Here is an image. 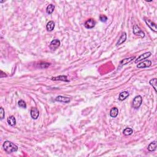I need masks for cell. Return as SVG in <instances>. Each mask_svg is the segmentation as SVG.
Instances as JSON below:
<instances>
[{"instance_id":"obj_1","label":"cell","mask_w":157,"mask_h":157,"mask_svg":"<svg viewBox=\"0 0 157 157\" xmlns=\"http://www.w3.org/2000/svg\"><path fill=\"white\" fill-rule=\"evenodd\" d=\"M2 147H3L4 151L7 154L15 152L18 150L17 146L9 141H6L4 142L3 144H2Z\"/></svg>"},{"instance_id":"obj_2","label":"cell","mask_w":157,"mask_h":157,"mask_svg":"<svg viewBox=\"0 0 157 157\" xmlns=\"http://www.w3.org/2000/svg\"><path fill=\"white\" fill-rule=\"evenodd\" d=\"M142 103V98L140 95H137L133 99V103H132V106L133 108L135 109H137L140 108Z\"/></svg>"},{"instance_id":"obj_3","label":"cell","mask_w":157,"mask_h":157,"mask_svg":"<svg viewBox=\"0 0 157 157\" xmlns=\"http://www.w3.org/2000/svg\"><path fill=\"white\" fill-rule=\"evenodd\" d=\"M133 33H134V35L139 36L141 38H142L145 37L144 33L136 25L133 26Z\"/></svg>"},{"instance_id":"obj_4","label":"cell","mask_w":157,"mask_h":157,"mask_svg":"<svg viewBox=\"0 0 157 157\" xmlns=\"http://www.w3.org/2000/svg\"><path fill=\"white\" fill-rule=\"evenodd\" d=\"M96 23V21L93 19H89L85 22L84 26L87 29H91V28H94L95 27Z\"/></svg>"},{"instance_id":"obj_5","label":"cell","mask_w":157,"mask_h":157,"mask_svg":"<svg viewBox=\"0 0 157 157\" xmlns=\"http://www.w3.org/2000/svg\"><path fill=\"white\" fill-rule=\"evenodd\" d=\"M144 20H145V22L146 23V24L147 25L148 27L152 30V31H154V32L156 33L157 31V25L155 24L154 22H152L151 20H150L149 19H146V18H145Z\"/></svg>"},{"instance_id":"obj_6","label":"cell","mask_w":157,"mask_h":157,"mask_svg":"<svg viewBox=\"0 0 157 157\" xmlns=\"http://www.w3.org/2000/svg\"><path fill=\"white\" fill-rule=\"evenodd\" d=\"M60 45V41L58 40V39H53V40H52V41H51L50 44V45H49V47L52 51H53L58 49Z\"/></svg>"},{"instance_id":"obj_7","label":"cell","mask_w":157,"mask_h":157,"mask_svg":"<svg viewBox=\"0 0 157 157\" xmlns=\"http://www.w3.org/2000/svg\"><path fill=\"white\" fill-rule=\"evenodd\" d=\"M152 65V61L150 60H146L144 61H142V63L137 64V68L139 69L145 68H149Z\"/></svg>"},{"instance_id":"obj_8","label":"cell","mask_w":157,"mask_h":157,"mask_svg":"<svg viewBox=\"0 0 157 157\" xmlns=\"http://www.w3.org/2000/svg\"><path fill=\"white\" fill-rule=\"evenodd\" d=\"M152 55V53L150 52H146V53H143V54L141 55L139 57H138L137 59H136L135 60V63H137L140 62L141 61H142V60H145V59H147L150 57V56Z\"/></svg>"},{"instance_id":"obj_9","label":"cell","mask_w":157,"mask_h":157,"mask_svg":"<svg viewBox=\"0 0 157 157\" xmlns=\"http://www.w3.org/2000/svg\"><path fill=\"white\" fill-rule=\"evenodd\" d=\"M30 114L31 117L34 120H36L39 117V111L36 108H32L30 111Z\"/></svg>"},{"instance_id":"obj_10","label":"cell","mask_w":157,"mask_h":157,"mask_svg":"<svg viewBox=\"0 0 157 157\" xmlns=\"http://www.w3.org/2000/svg\"><path fill=\"white\" fill-rule=\"evenodd\" d=\"M55 100L57 102H61V103H69L71 101V99L68 97L63 96H57Z\"/></svg>"},{"instance_id":"obj_11","label":"cell","mask_w":157,"mask_h":157,"mask_svg":"<svg viewBox=\"0 0 157 157\" xmlns=\"http://www.w3.org/2000/svg\"><path fill=\"white\" fill-rule=\"evenodd\" d=\"M134 58H135V57H129V58L123 59V60H121V61H120V65H121V66H124V65H127V64L129 63L130 62H131V61H133Z\"/></svg>"},{"instance_id":"obj_12","label":"cell","mask_w":157,"mask_h":157,"mask_svg":"<svg viewBox=\"0 0 157 157\" xmlns=\"http://www.w3.org/2000/svg\"><path fill=\"white\" fill-rule=\"evenodd\" d=\"M126 33L125 32H123L122 34H121V35L120 36V38H119L118 40V42H117V45H121V44H123V43L125 42V41H126Z\"/></svg>"},{"instance_id":"obj_13","label":"cell","mask_w":157,"mask_h":157,"mask_svg":"<svg viewBox=\"0 0 157 157\" xmlns=\"http://www.w3.org/2000/svg\"><path fill=\"white\" fill-rule=\"evenodd\" d=\"M118 114V109L116 107H114L110 111V116L112 118H116Z\"/></svg>"},{"instance_id":"obj_14","label":"cell","mask_w":157,"mask_h":157,"mask_svg":"<svg viewBox=\"0 0 157 157\" xmlns=\"http://www.w3.org/2000/svg\"><path fill=\"white\" fill-rule=\"evenodd\" d=\"M52 80H61L64 81V82H69V80L68 79V78L66 76H60L53 77L52 78Z\"/></svg>"},{"instance_id":"obj_15","label":"cell","mask_w":157,"mask_h":157,"mask_svg":"<svg viewBox=\"0 0 157 157\" xmlns=\"http://www.w3.org/2000/svg\"><path fill=\"white\" fill-rule=\"evenodd\" d=\"M7 121L10 126H13L16 124V119L14 116H10L7 118Z\"/></svg>"},{"instance_id":"obj_16","label":"cell","mask_w":157,"mask_h":157,"mask_svg":"<svg viewBox=\"0 0 157 157\" xmlns=\"http://www.w3.org/2000/svg\"><path fill=\"white\" fill-rule=\"evenodd\" d=\"M128 96H129V93H128V91H123V92L120 93V95H119L118 99L120 101H124L125 99H126Z\"/></svg>"},{"instance_id":"obj_17","label":"cell","mask_w":157,"mask_h":157,"mask_svg":"<svg viewBox=\"0 0 157 157\" xmlns=\"http://www.w3.org/2000/svg\"><path fill=\"white\" fill-rule=\"evenodd\" d=\"M157 146V141H154V142H151V143L149 145V146H148L147 147L148 150L150 152H154L155 150H156Z\"/></svg>"},{"instance_id":"obj_18","label":"cell","mask_w":157,"mask_h":157,"mask_svg":"<svg viewBox=\"0 0 157 157\" xmlns=\"http://www.w3.org/2000/svg\"><path fill=\"white\" fill-rule=\"evenodd\" d=\"M55 28V23L53 21H49L46 25V29L48 31H52Z\"/></svg>"},{"instance_id":"obj_19","label":"cell","mask_w":157,"mask_h":157,"mask_svg":"<svg viewBox=\"0 0 157 157\" xmlns=\"http://www.w3.org/2000/svg\"><path fill=\"white\" fill-rule=\"evenodd\" d=\"M133 133V130L131 128H126L123 131V134L125 136H129L131 135Z\"/></svg>"},{"instance_id":"obj_20","label":"cell","mask_w":157,"mask_h":157,"mask_svg":"<svg viewBox=\"0 0 157 157\" xmlns=\"http://www.w3.org/2000/svg\"><path fill=\"white\" fill-rule=\"evenodd\" d=\"M149 83H150V84L152 86V87L154 88L155 91L157 92V78H152V79L150 80V82H149Z\"/></svg>"},{"instance_id":"obj_21","label":"cell","mask_w":157,"mask_h":157,"mask_svg":"<svg viewBox=\"0 0 157 157\" xmlns=\"http://www.w3.org/2000/svg\"><path fill=\"white\" fill-rule=\"evenodd\" d=\"M55 9V6L53 4H49L48 5L46 9V12L48 14H52L53 12L54 11Z\"/></svg>"},{"instance_id":"obj_22","label":"cell","mask_w":157,"mask_h":157,"mask_svg":"<svg viewBox=\"0 0 157 157\" xmlns=\"http://www.w3.org/2000/svg\"><path fill=\"white\" fill-rule=\"evenodd\" d=\"M18 106H19L20 108H22L23 109L27 108V104H26L25 102L23 100H22V99H20V100L18 102Z\"/></svg>"},{"instance_id":"obj_23","label":"cell","mask_w":157,"mask_h":157,"mask_svg":"<svg viewBox=\"0 0 157 157\" xmlns=\"http://www.w3.org/2000/svg\"><path fill=\"white\" fill-rule=\"evenodd\" d=\"M99 20L102 22H106L107 20H108V17L105 15L101 14V15H99Z\"/></svg>"},{"instance_id":"obj_24","label":"cell","mask_w":157,"mask_h":157,"mask_svg":"<svg viewBox=\"0 0 157 157\" xmlns=\"http://www.w3.org/2000/svg\"><path fill=\"white\" fill-rule=\"evenodd\" d=\"M50 65V64L49 63H42L40 64V67L42 69L47 68Z\"/></svg>"},{"instance_id":"obj_25","label":"cell","mask_w":157,"mask_h":157,"mask_svg":"<svg viewBox=\"0 0 157 157\" xmlns=\"http://www.w3.org/2000/svg\"><path fill=\"white\" fill-rule=\"evenodd\" d=\"M5 116V112H4V109L1 107L0 108V117H1V120H2V119L4 118Z\"/></svg>"}]
</instances>
